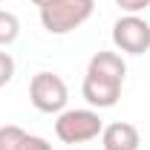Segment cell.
I'll return each instance as SVG.
<instances>
[{"mask_svg": "<svg viewBox=\"0 0 150 150\" xmlns=\"http://www.w3.org/2000/svg\"><path fill=\"white\" fill-rule=\"evenodd\" d=\"M95 12V0H55L40 9V23L49 35H69L84 26Z\"/></svg>", "mask_w": 150, "mask_h": 150, "instance_id": "obj_1", "label": "cell"}, {"mask_svg": "<svg viewBox=\"0 0 150 150\" xmlns=\"http://www.w3.org/2000/svg\"><path fill=\"white\" fill-rule=\"evenodd\" d=\"M104 121L95 110H64L55 118V136L64 144H87L98 139Z\"/></svg>", "mask_w": 150, "mask_h": 150, "instance_id": "obj_2", "label": "cell"}, {"mask_svg": "<svg viewBox=\"0 0 150 150\" xmlns=\"http://www.w3.org/2000/svg\"><path fill=\"white\" fill-rule=\"evenodd\" d=\"M29 101L40 112H64L69 101V90L64 78L55 72H38L29 81Z\"/></svg>", "mask_w": 150, "mask_h": 150, "instance_id": "obj_3", "label": "cell"}, {"mask_svg": "<svg viewBox=\"0 0 150 150\" xmlns=\"http://www.w3.org/2000/svg\"><path fill=\"white\" fill-rule=\"evenodd\" d=\"M112 43L127 55H144L150 49V23L139 15H124L112 23Z\"/></svg>", "mask_w": 150, "mask_h": 150, "instance_id": "obj_4", "label": "cell"}, {"mask_svg": "<svg viewBox=\"0 0 150 150\" xmlns=\"http://www.w3.org/2000/svg\"><path fill=\"white\" fill-rule=\"evenodd\" d=\"M81 95H84V101H87L90 107L107 110V107H115V104H118V98H121V84L87 72L84 75V84H81Z\"/></svg>", "mask_w": 150, "mask_h": 150, "instance_id": "obj_5", "label": "cell"}, {"mask_svg": "<svg viewBox=\"0 0 150 150\" xmlns=\"http://www.w3.org/2000/svg\"><path fill=\"white\" fill-rule=\"evenodd\" d=\"M101 144L104 150H139L142 136L130 121H112L101 130Z\"/></svg>", "mask_w": 150, "mask_h": 150, "instance_id": "obj_6", "label": "cell"}, {"mask_svg": "<svg viewBox=\"0 0 150 150\" xmlns=\"http://www.w3.org/2000/svg\"><path fill=\"white\" fill-rule=\"evenodd\" d=\"M87 72L98 75V78H107V81H115V84H124V75H127V64L118 52H110V49H101L90 58V67Z\"/></svg>", "mask_w": 150, "mask_h": 150, "instance_id": "obj_7", "label": "cell"}, {"mask_svg": "<svg viewBox=\"0 0 150 150\" xmlns=\"http://www.w3.org/2000/svg\"><path fill=\"white\" fill-rule=\"evenodd\" d=\"M20 35V20L12 15V12H3L0 9V46H9L15 43Z\"/></svg>", "mask_w": 150, "mask_h": 150, "instance_id": "obj_8", "label": "cell"}, {"mask_svg": "<svg viewBox=\"0 0 150 150\" xmlns=\"http://www.w3.org/2000/svg\"><path fill=\"white\" fill-rule=\"evenodd\" d=\"M26 139V130L18 127V124H3L0 127V150H20Z\"/></svg>", "mask_w": 150, "mask_h": 150, "instance_id": "obj_9", "label": "cell"}, {"mask_svg": "<svg viewBox=\"0 0 150 150\" xmlns=\"http://www.w3.org/2000/svg\"><path fill=\"white\" fill-rule=\"evenodd\" d=\"M12 78H15V58L0 49V87H6Z\"/></svg>", "mask_w": 150, "mask_h": 150, "instance_id": "obj_10", "label": "cell"}, {"mask_svg": "<svg viewBox=\"0 0 150 150\" xmlns=\"http://www.w3.org/2000/svg\"><path fill=\"white\" fill-rule=\"evenodd\" d=\"M115 6H118L124 15H142L150 6V0H115Z\"/></svg>", "mask_w": 150, "mask_h": 150, "instance_id": "obj_11", "label": "cell"}, {"mask_svg": "<svg viewBox=\"0 0 150 150\" xmlns=\"http://www.w3.org/2000/svg\"><path fill=\"white\" fill-rule=\"evenodd\" d=\"M20 150H52V144H49L46 139H40V136H29V133H26Z\"/></svg>", "mask_w": 150, "mask_h": 150, "instance_id": "obj_12", "label": "cell"}, {"mask_svg": "<svg viewBox=\"0 0 150 150\" xmlns=\"http://www.w3.org/2000/svg\"><path fill=\"white\" fill-rule=\"evenodd\" d=\"M32 3H35L38 9H46V6H49V3H55V0H32Z\"/></svg>", "mask_w": 150, "mask_h": 150, "instance_id": "obj_13", "label": "cell"}, {"mask_svg": "<svg viewBox=\"0 0 150 150\" xmlns=\"http://www.w3.org/2000/svg\"><path fill=\"white\" fill-rule=\"evenodd\" d=\"M0 3H3V0H0Z\"/></svg>", "mask_w": 150, "mask_h": 150, "instance_id": "obj_14", "label": "cell"}]
</instances>
